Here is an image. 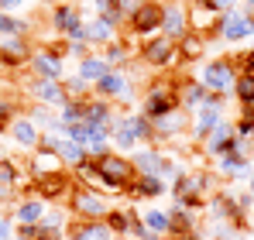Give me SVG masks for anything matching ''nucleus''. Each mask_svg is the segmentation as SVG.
I'll return each instance as SVG.
<instances>
[{"label": "nucleus", "mask_w": 254, "mask_h": 240, "mask_svg": "<svg viewBox=\"0 0 254 240\" xmlns=\"http://www.w3.org/2000/svg\"><path fill=\"white\" fill-rule=\"evenodd\" d=\"M59 155H62V161H65V168H79L89 155H86V148L83 144H72V141H59Z\"/></svg>", "instance_id": "obj_41"}, {"label": "nucleus", "mask_w": 254, "mask_h": 240, "mask_svg": "<svg viewBox=\"0 0 254 240\" xmlns=\"http://www.w3.org/2000/svg\"><path fill=\"white\" fill-rule=\"evenodd\" d=\"M0 240H14V220L0 216Z\"/></svg>", "instance_id": "obj_48"}, {"label": "nucleus", "mask_w": 254, "mask_h": 240, "mask_svg": "<svg viewBox=\"0 0 254 240\" xmlns=\"http://www.w3.org/2000/svg\"><path fill=\"white\" fill-rule=\"evenodd\" d=\"M114 3H117V10H121L124 17H130V14H134V10H137L144 0H114Z\"/></svg>", "instance_id": "obj_46"}, {"label": "nucleus", "mask_w": 254, "mask_h": 240, "mask_svg": "<svg viewBox=\"0 0 254 240\" xmlns=\"http://www.w3.org/2000/svg\"><path fill=\"white\" fill-rule=\"evenodd\" d=\"M165 182H162V175H137L134 182H130V192L137 196V199H158V196H165Z\"/></svg>", "instance_id": "obj_34"}, {"label": "nucleus", "mask_w": 254, "mask_h": 240, "mask_svg": "<svg viewBox=\"0 0 254 240\" xmlns=\"http://www.w3.org/2000/svg\"><path fill=\"white\" fill-rule=\"evenodd\" d=\"M28 168H31L35 182H38V179H48V175H62V172H69L65 161H62V155H59V151H48V148H35V151H31V161H28Z\"/></svg>", "instance_id": "obj_21"}, {"label": "nucleus", "mask_w": 254, "mask_h": 240, "mask_svg": "<svg viewBox=\"0 0 254 240\" xmlns=\"http://www.w3.org/2000/svg\"><path fill=\"white\" fill-rule=\"evenodd\" d=\"M62 48H35L28 69L35 72V79H65V62H62Z\"/></svg>", "instance_id": "obj_13"}, {"label": "nucleus", "mask_w": 254, "mask_h": 240, "mask_svg": "<svg viewBox=\"0 0 254 240\" xmlns=\"http://www.w3.org/2000/svg\"><path fill=\"white\" fill-rule=\"evenodd\" d=\"M175 96H179V107H182L186 114H192V110H199V107L206 103L210 89H206L199 79H182V82H179V89H175Z\"/></svg>", "instance_id": "obj_25"}, {"label": "nucleus", "mask_w": 254, "mask_h": 240, "mask_svg": "<svg viewBox=\"0 0 254 240\" xmlns=\"http://www.w3.org/2000/svg\"><path fill=\"white\" fill-rule=\"evenodd\" d=\"M45 213H48V202L42 196H24V199L14 206V213H10V220H14V227H31V223H42Z\"/></svg>", "instance_id": "obj_22"}, {"label": "nucleus", "mask_w": 254, "mask_h": 240, "mask_svg": "<svg viewBox=\"0 0 254 240\" xmlns=\"http://www.w3.org/2000/svg\"><path fill=\"white\" fill-rule=\"evenodd\" d=\"M172 196H175V202H182L189 209L206 206L213 196V172H182L172 185Z\"/></svg>", "instance_id": "obj_2"}, {"label": "nucleus", "mask_w": 254, "mask_h": 240, "mask_svg": "<svg viewBox=\"0 0 254 240\" xmlns=\"http://www.w3.org/2000/svg\"><path fill=\"white\" fill-rule=\"evenodd\" d=\"M244 7H248V10H254V0H244Z\"/></svg>", "instance_id": "obj_52"}, {"label": "nucleus", "mask_w": 254, "mask_h": 240, "mask_svg": "<svg viewBox=\"0 0 254 240\" xmlns=\"http://www.w3.org/2000/svg\"><path fill=\"white\" fill-rule=\"evenodd\" d=\"M65 209H69L76 220H103V216L110 213V202H107L103 192H96V189L76 185L72 196H69V202H65Z\"/></svg>", "instance_id": "obj_8"}, {"label": "nucleus", "mask_w": 254, "mask_h": 240, "mask_svg": "<svg viewBox=\"0 0 254 240\" xmlns=\"http://www.w3.org/2000/svg\"><path fill=\"white\" fill-rule=\"evenodd\" d=\"M28 96L38 107H65V100H69L59 79H31L28 82Z\"/></svg>", "instance_id": "obj_19"}, {"label": "nucleus", "mask_w": 254, "mask_h": 240, "mask_svg": "<svg viewBox=\"0 0 254 240\" xmlns=\"http://www.w3.org/2000/svg\"><path fill=\"white\" fill-rule=\"evenodd\" d=\"M234 96L244 110H254V76L251 72H237V86H234Z\"/></svg>", "instance_id": "obj_40"}, {"label": "nucleus", "mask_w": 254, "mask_h": 240, "mask_svg": "<svg viewBox=\"0 0 254 240\" xmlns=\"http://www.w3.org/2000/svg\"><path fill=\"white\" fill-rule=\"evenodd\" d=\"M93 96L110 100V103H130V96H134V82H130V76H127L124 69H110L103 79L93 86Z\"/></svg>", "instance_id": "obj_12"}, {"label": "nucleus", "mask_w": 254, "mask_h": 240, "mask_svg": "<svg viewBox=\"0 0 254 240\" xmlns=\"http://www.w3.org/2000/svg\"><path fill=\"white\" fill-rule=\"evenodd\" d=\"M89 127V134H86V155L93 161H100L103 155H110V130L107 127H96V123H86Z\"/></svg>", "instance_id": "obj_32"}, {"label": "nucleus", "mask_w": 254, "mask_h": 240, "mask_svg": "<svg viewBox=\"0 0 254 240\" xmlns=\"http://www.w3.org/2000/svg\"><path fill=\"white\" fill-rule=\"evenodd\" d=\"M251 144H254V120H251Z\"/></svg>", "instance_id": "obj_53"}, {"label": "nucleus", "mask_w": 254, "mask_h": 240, "mask_svg": "<svg viewBox=\"0 0 254 240\" xmlns=\"http://www.w3.org/2000/svg\"><path fill=\"white\" fill-rule=\"evenodd\" d=\"M199 82L216 93V96H234V86H237V65L230 62V59H210V62H203V69H199Z\"/></svg>", "instance_id": "obj_4"}, {"label": "nucleus", "mask_w": 254, "mask_h": 240, "mask_svg": "<svg viewBox=\"0 0 254 240\" xmlns=\"http://www.w3.org/2000/svg\"><path fill=\"white\" fill-rule=\"evenodd\" d=\"M0 76H3V65H0Z\"/></svg>", "instance_id": "obj_54"}, {"label": "nucleus", "mask_w": 254, "mask_h": 240, "mask_svg": "<svg viewBox=\"0 0 254 240\" xmlns=\"http://www.w3.org/2000/svg\"><path fill=\"white\" fill-rule=\"evenodd\" d=\"M220 17H223V14L213 7L210 0H192V3H189V31H192V35H203L206 41L216 35Z\"/></svg>", "instance_id": "obj_14"}, {"label": "nucleus", "mask_w": 254, "mask_h": 240, "mask_svg": "<svg viewBox=\"0 0 254 240\" xmlns=\"http://www.w3.org/2000/svg\"><path fill=\"white\" fill-rule=\"evenodd\" d=\"M234 134H237V127H234V120H220L216 127L210 130V137L199 144V151H203V158H210V161H216V158H223L227 155V148H230V141H234Z\"/></svg>", "instance_id": "obj_15"}, {"label": "nucleus", "mask_w": 254, "mask_h": 240, "mask_svg": "<svg viewBox=\"0 0 254 240\" xmlns=\"http://www.w3.org/2000/svg\"><path fill=\"white\" fill-rule=\"evenodd\" d=\"M96 165H100V175H103L107 192H124V189H130V182L137 179V172H134L130 158H127V155H121V151L103 155Z\"/></svg>", "instance_id": "obj_5"}, {"label": "nucleus", "mask_w": 254, "mask_h": 240, "mask_svg": "<svg viewBox=\"0 0 254 240\" xmlns=\"http://www.w3.org/2000/svg\"><path fill=\"white\" fill-rule=\"evenodd\" d=\"M175 89H179V82H172V79H155L151 86H148V93H144L141 114H144L148 120H158V117H165L169 110H175V107H179Z\"/></svg>", "instance_id": "obj_7"}, {"label": "nucleus", "mask_w": 254, "mask_h": 240, "mask_svg": "<svg viewBox=\"0 0 254 240\" xmlns=\"http://www.w3.org/2000/svg\"><path fill=\"white\" fill-rule=\"evenodd\" d=\"M127 28H130V35L141 41H151L158 31H162V3H151V0H144L130 17H127Z\"/></svg>", "instance_id": "obj_10"}, {"label": "nucleus", "mask_w": 254, "mask_h": 240, "mask_svg": "<svg viewBox=\"0 0 254 240\" xmlns=\"http://www.w3.org/2000/svg\"><path fill=\"white\" fill-rule=\"evenodd\" d=\"M72 189H76V179H69V172H62V175L38 179V192L35 196H42L45 202H55V199H62V196H72Z\"/></svg>", "instance_id": "obj_23"}, {"label": "nucleus", "mask_w": 254, "mask_h": 240, "mask_svg": "<svg viewBox=\"0 0 254 240\" xmlns=\"http://www.w3.org/2000/svg\"><path fill=\"white\" fill-rule=\"evenodd\" d=\"M169 240H172V237H169Z\"/></svg>", "instance_id": "obj_55"}, {"label": "nucleus", "mask_w": 254, "mask_h": 240, "mask_svg": "<svg viewBox=\"0 0 254 240\" xmlns=\"http://www.w3.org/2000/svg\"><path fill=\"white\" fill-rule=\"evenodd\" d=\"M137 62L144 69H155V72H169L175 65H182V55H179V41H169L165 35H155L151 41L141 45V55Z\"/></svg>", "instance_id": "obj_3"}, {"label": "nucleus", "mask_w": 254, "mask_h": 240, "mask_svg": "<svg viewBox=\"0 0 254 240\" xmlns=\"http://www.w3.org/2000/svg\"><path fill=\"white\" fill-rule=\"evenodd\" d=\"M86 120V100H65V107H59V123L62 130L72 127V123H83Z\"/></svg>", "instance_id": "obj_39"}, {"label": "nucleus", "mask_w": 254, "mask_h": 240, "mask_svg": "<svg viewBox=\"0 0 254 240\" xmlns=\"http://www.w3.org/2000/svg\"><path fill=\"white\" fill-rule=\"evenodd\" d=\"M189 120H192V114H186L182 107H175V110H169L165 117L151 120V127H155V144H162V141H175V137H182V130L189 127Z\"/></svg>", "instance_id": "obj_16"}, {"label": "nucleus", "mask_w": 254, "mask_h": 240, "mask_svg": "<svg viewBox=\"0 0 254 240\" xmlns=\"http://www.w3.org/2000/svg\"><path fill=\"white\" fill-rule=\"evenodd\" d=\"M31 41L28 38H0V65L3 69H24L31 62Z\"/></svg>", "instance_id": "obj_18"}, {"label": "nucleus", "mask_w": 254, "mask_h": 240, "mask_svg": "<svg viewBox=\"0 0 254 240\" xmlns=\"http://www.w3.org/2000/svg\"><path fill=\"white\" fill-rule=\"evenodd\" d=\"M0 3H3V10L10 14V7H17V3H24V0H0Z\"/></svg>", "instance_id": "obj_50"}, {"label": "nucleus", "mask_w": 254, "mask_h": 240, "mask_svg": "<svg viewBox=\"0 0 254 240\" xmlns=\"http://www.w3.org/2000/svg\"><path fill=\"white\" fill-rule=\"evenodd\" d=\"M52 28L65 41H86V17L76 3H55L52 7Z\"/></svg>", "instance_id": "obj_9"}, {"label": "nucleus", "mask_w": 254, "mask_h": 240, "mask_svg": "<svg viewBox=\"0 0 254 240\" xmlns=\"http://www.w3.org/2000/svg\"><path fill=\"white\" fill-rule=\"evenodd\" d=\"M137 220H141V213H134V209H110L103 216V223L110 227L114 237H130V230L137 227Z\"/></svg>", "instance_id": "obj_31"}, {"label": "nucleus", "mask_w": 254, "mask_h": 240, "mask_svg": "<svg viewBox=\"0 0 254 240\" xmlns=\"http://www.w3.org/2000/svg\"><path fill=\"white\" fill-rule=\"evenodd\" d=\"M110 72V65H107V59L100 55V52H89L86 59H79V65H76V76L79 79H86L89 86H96V82L103 79Z\"/></svg>", "instance_id": "obj_30"}, {"label": "nucleus", "mask_w": 254, "mask_h": 240, "mask_svg": "<svg viewBox=\"0 0 254 240\" xmlns=\"http://www.w3.org/2000/svg\"><path fill=\"white\" fill-rule=\"evenodd\" d=\"M114 120H117V110H114V103L110 100H100V96H89L86 100V123H96V127H114Z\"/></svg>", "instance_id": "obj_29"}, {"label": "nucleus", "mask_w": 254, "mask_h": 240, "mask_svg": "<svg viewBox=\"0 0 254 240\" xmlns=\"http://www.w3.org/2000/svg\"><path fill=\"white\" fill-rule=\"evenodd\" d=\"M62 52H69V55H72V59L79 62V59H86V55H89L93 48H89L86 41H65V48H62Z\"/></svg>", "instance_id": "obj_44"}, {"label": "nucleus", "mask_w": 254, "mask_h": 240, "mask_svg": "<svg viewBox=\"0 0 254 240\" xmlns=\"http://www.w3.org/2000/svg\"><path fill=\"white\" fill-rule=\"evenodd\" d=\"M206 45L210 41L203 38V35H186V38L179 41V55H182V65H189V62H199L203 55H206Z\"/></svg>", "instance_id": "obj_36"}, {"label": "nucleus", "mask_w": 254, "mask_h": 240, "mask_svg": "<svg viewBox=\"0 0 254 240\" xmlns=\"http://www.w3.org/2000/svg\"><path fill=\"white\" fill-rule=\"evenodd\" d=\"M0 38H28V21L14 14H0Z\"/></svg>", "instance_id": "obj_42"}, {"label": "nucleus", "mask_w": 254, "mask_h": 240, "mask_svg": "<svg viewBox=\"0 0 254 240\" xmlns=\"http://www.w3.org/2000/svg\"><path fill=\"white\" fill-rule=\"evenodd\" d=\"M17 199V185H10V182H3L0 179V206H7V202Z\"/></svg>", "instance_id": "obj_45"}, {"label": "nucleus", "mask_w": 254, "mask_h": 240, "mask_svg": "<svg viewBox=\"0 0 254 240\" xmlns=\"http://www.w3.org/2000/svg\"><path fill=\"white\" fill-rule=\"evenodd\" d=\"M210 3L216 7V10H220V14H227V10H234V7H241L237 0H210Z\"/></svg>", "instance_id": "obj_49"}, {"label": "nucleus", "mask_w": 254, "mask_h": 240, "mask_svg": "<svg viewBox=\"0 0 254 240\" xmlns=\"http://www.w3.org/2000/svg\"><path fill=\"white\" fill-rule=\"evenodd\" d=\"M248 192H251V199H254V175L248 179Z\"/></svg>", "instance_id": "obj_51"}, {"label": "nucleus", "mask_w": 254, "mask_h": 240, "mask_svg": "<svg viewBox=\"0 0 254 240\" xmlns=\"http://www.w3.org/2000/svg\"><path fill=\"white\" fill-rule=\"evenodd\" d=\"M127 158H130V165H134V172H137V175H158L165 155H162L155 144H144V148H134Z\"/></svg>", "instance_id": "obj_24"}, {"label": "nucleus", "mask_w": 254, "mask_h": 240, "mask_svg": "<svg viewBox=\"0 0 254 240\" xmlns=\"http://www.w3.org/2000/svg\"><path fill=\"white\" fill-rule=\"evenodd\" d=\"M72 179H76V185H83V189L107 192V185H103V175H100V165H96L93 158H86L79 168H72Z\"/></svg>", "instance_id": "obj_33"}, {"label": "nucleus", "mask_w": 254, "mask_h": 240, "mask_svg": "<svg viewBox=\"0 0 254 240\" xmlns=\"http://www.w3.org/2000/svg\"><path fill=\"white\" fill-rule=\"evenodd\" d=\"M213 175L223 179V182H248V179L254 175V161L251 158H237V155H223V158H216Z\"/></svg>", "instance_id": "obj_20"}, {"label": "nucleus", "mask_w": 254, "mask_h": 240, "mask_svg": "<svg viewBox=\"0 0 254 240\" xmlns=\"http://www.w3.org/2000/svg\"><path fill=\"white\" fill-rule=\"evenodd\" d=\"M114 38H117V28H114V24H107L103 17L86 21V45H89L93 52H103Z\"/></svg>", "instance_id": "obj_28"}, {"label": "nucleus", "mask_w": 254, "mask_h": 240, "mask_svg": "<svg viewBox=\"0 0 254 240\" xmlns=\"http://www.w3.org/2000/svg\"><path fill=\"white\" fill-rule=\"evenodd\" d=\"M65 240H114V234L103 220H76V223H69Z\"/></svg>", "instance_id": "obj_26"}, {"label": "nucleus", "mask_w": 254, "mask_h": 240, "mask_svg": "<svg viewBox=\"0 0 254 240\" xmlns=\"http://www.w3.org/2000/svg\"><path fill=\"white\" fill-rule=\"evenodd\" d=\"M220 120H223V110H216V107H199V110H192V141L203 144Z\"/></svg>", "instance_id": "obj_27"}, {"label": "nucleus", "mask_w": 254, "mask_h": 240, "mask_svg": "<svg viewBox=\"0 0 254 240\" xmlns=\"http://www.w3.org/2000/svg\"><path fill=\"white\" fill-rule=\"evenodd\" d=\"M110 144L117 151H134V148H144V144H155V127L144 114H117L114 127H110ZM158 148V144H155Z\"/></svg>", "instance_id": "obj_1"}, {"label": "nucleus", "mask_w": 254, "mask_h": 240, "mask_svg": "<svg viewBox=\"0 0 254 240\" xmlns=\"http://www.w3.org/2000/svg\"><path fill=\"white\" fill-rule=\"evenodd\" d=\"M251 35H254V10H248V7L241 3V7H234V10H227V14L220 17L213 38L227 41V45H237V41H248Z\"/></svg>", "instance_id": "obj_6"}, {"label": "nucleus", "mask_w": 254, "mask_h": 240, "mask_svg": "<svg viewBox=\"0 0 254 240\" xmlns=\"http://www.w3.org/2000/svg\"><path fill=\"white\" fill-rule=\"evenodd\" d=\"M100 55L107 59V65H110V69H121V65L130 62V45H127L124 38H114L103 52H100Z\"/></svg>", "instance_id": "obj_38"}, {"label": "nucleus", "mask_w": 254, "mask_h": 240, "mask_svg": "<svg viewBox=\"0 0 254 240\" xmlns=\"http://www.w3.org/2000/svg\"><path fill=\"white\" fill-rule=\"evenodd\" d=\"M130 237H134V240H162V237H155V234H151V230H148L141 220H137V227L130 230Z\"/></svg>", "instance_id": "obj_47"}, {"label": "nucleus", "mask_w": 254, "mask_h": 240, "mask_svg": "<svg viewBox=\"0 0 254 240\" xmlns=\"http://www.w3.org/2000/svg\"><path fill=\"white\" fill-rule=\"evenodd\" d=\"M28 117L35 120V127L42 130V134H62V123H59V114H52V107H31L28 110Z\"/></svg>", "instance_id": "obj_37"}, {"label": "nucleus", "mask_w": 254, "mask_h": 240, "mask_svg": "<svg viewBox=\"0 0 254 240\" xmlns=\"http://www.w3.org/2000/svg\"><path fill=\"white\" fill-rule=\"evenodd\" d=\"M62 89H65L69 100H89V93H93V86L86 79H79V76H65L62 79Z\"/></svg>", "instance_id": "obj_43"}, {"label": "nucleus", "mask_w": 254, "mask_h": 240, "mask_svg": "<svg viewBox=\"0 0 254 240\" xmlns=\"http://www.w3.org/2000/svg\"><path fill=\"white\" fill-rule=\"evenodd\" d=\"M7 134H10V141L17 144V148H24V151H35L38 144H42V130L35 127V120L28 117V114H17V117L7 123Z\"/></svg>", "instance_id": "obj_17"}, {"label": "nucleus", "mask_w": 254, "mask_h": 240, "mask_svg": "<svg viewBox=\"0 0 254 240\" xmlns=\"http://www.w3.org/2000/svg\"><path fill=\"white\" fill-rule=\"evenodd\" d=\"M169 41H182L189 35V3L186 0H165L162 3V31Z\"/></svg>", "instance_id": "obj_11"}, {"label": "nucleus", "mask_w": 254, "mask_h": 240, "mask_svg": "<svg viewBox=\"0 0 254 240\" xmlns=\"http://www.w3.org/2000/svg\"><path fill=\"white\" fill-rule=\"evenodd\" d=\"M141 223L155 234V237H162V240H169V230H172V220H169V209H144L141 213Z\"/></svg>", "instance_id": "obj_35"}]
</instances>
